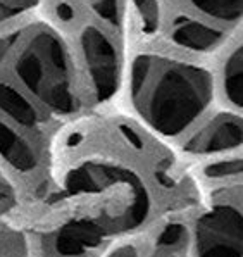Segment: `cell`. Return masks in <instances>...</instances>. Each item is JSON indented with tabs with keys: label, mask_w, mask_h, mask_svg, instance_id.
I'll use <instances>...</instances> for the list:
<instances>
[{
	"label": "cell",
	"mask_w": 243,
	"mask_h": 257,
	"mask_svg": "<svg viewBox=\"0 0 243 257\" xmlns=\"http://www.w3.org/2000/svg\"><path fill=\"white\" fill-rule=\"evenodd\" d=\"M222 90L229 104L240 109L243 104V54L240 45L229 54L224 62Z\"/></svg>",
	"instance_id": "cell-11"
},
{
	"label": "cell",
	"mask_w": 243,
	"mask_h": 257,
	"mask_svg": "<svg viewBox=\"0 0 243 257\" xmlns=\"http://www.w3.org/2000/svg\"><path fill=\"white\" fill-rule=\"evenodd\" d=\"M86 231L76 226L57 230L45 242L47 257H88L92 238H86Z\"/></svg>",
	"instance_id": "cell-9"
},
{
	"label": "cell",
	"mask_w": 243,
	"mask_h": 257,
	"mask_svg": "<svg viewBox=\"0 0 243 257\" xmlns=\"http://www.w3.org/2000/svg\"><path fill=\"white\" fill-rule=\"evenodd\" d=\"M37 4L38 0H0V25L28 13Z\"/></svg>",
	"instance_id": "cell-15"
},
{
	"label": "cell",
	"mask_w": 243,
	"mask_h": 257,
	"mask_svg": "<svg viewBox=\"0 0 243 257\" xmlns=\"http://www.w3.org/2000/svg\"><path fill=\"white\" fill-rule=\"evenodd\" d=\"M107 257H138V248L135 245H123L114 248Z\"/></svg>",
	"instance_id": "cell-16"
},
{
	"label": "cell",
	"mask_w": 243,
	"mask_h": 257,
	"mask_svg": "<svg viewBox=\"0 0 243 257\" xmlns=\"http://www.w3.org/2000/svg\"><path fill=\"white\" fill-rule=\"evenodd\" d=\"M92 2H93V4H95V2H99V0H92Z\"/></svg>",
	"instance_id": "cell-19"
},
{
	"label": "cell",
	"mask_w": 243,
	"mask_h": 257,
	"mask_svg": "<svg viewBox=\"0 0 243 257\" xmlns=\"http://www.w3.org/2000/svg\"><path fill=\"white\" fill-rule=\"evenodd\" d=\"M203 175L209 180H229L241 176V159H224L209 164L203 169Z\"/></svg>",
	"instance_id": "cell-13"
},
{
	"label": "cell",
	"mask_w": 243,
	"mask_h": 257,
	"mask_svg": "<svg viewBox=\"0 0 243 257\" xmlns=\"http://www.w3.org/2000/svg\"><path fill=\"white\" fill-rule=\"evenodd\" d=\"M241 117L234 114H219L203 124L185 144V150L197 156L226 152L241 147Z\"/></svg>",
	"instance_id": "cell-5"
},
{
	"label": "cell",
	"mask_w": 243,
	"mask_h": 257,
	"mask_svg": "<svg viewBox=\"0 0 243 257\" xmlns=\"http://www.w3.org/2000/svg\"><path fill=\"white\" fill-rule=\"evenodd\" d=\"M195 9L215 21L234 23L241 18V0H190Z\"/></svg>",
	"instance_id": "cell-12"
},
{
	"label": "cell",
	"mask_w": 243,
	"mask_h": 257,
	"mask_svg": "<svg viewBox=\"0 0 243 257\" xmlns=\"http://www.w3.org/2000/svg\"><path fill=\"white\" fill-rule=\"evenodd\" d=\"M171 38L176 45L183 47V49L205 52V50H210L215 45H219L222 33L215 28L202 25L193 19L178 18L171 28Z\"/></svg>",
	"instance_id": "cell-6"
},
{
	"label": "cell",
	"mask_w": 243,
	"mask_h": 257,
	"mask_svg": "<svg viewBox=\"0 0 243 257\" xmlns=\"http://www.w3.org/2000/svg\"><path fill=\"white\" fill-rule=\"evenodd\" d=\"M0 112L26 130H35L40 124L38 110L25 95L19 93L9 83H0Z\"/></svg>",
	"instance_id": "cell-8"
},
{
	"label": "cell",
	"mask_w": 243,
	"mask_h": 257,
	"mask_svg": "<svg viewBox=\"0 0 243 257\" xmlns=\"http://www.w3.org/2000/svg\"><path fill=\"white\" fill-rule=\"evenodd\" d=\"M81 50L90 83L99 102L114 97L119 86V54L114 42L97 26L81 31Z\"/></svg>",
	"instance_id": "cell-4"
},
{
	"label": "cell",
	"mask_w": 243,
	"mask_h": 257,
	"mask_svg": "<svg viewBox=\"0 0 243 257\" xmlns=\"http://www.w3.org/2000/svg\"><path fill=\"white\" fill-rule=\"evenodd\" d=\"M0 157L21 173H31L38 164L31 145L4 121H0Z\"/></svg>",
	"instance_id": "cell-7"
},
{
	"label": "cell",
	"mask_w": 243,
	"mask_h": 257,
	"mask_svg": "<svg viewBox=\"0 0 243 257\" xmlns=\"http://www.w3.org/2000/svg\"><path fill=\"white\" fill-rule=\"evenodd\" d=\"M145 31L152 33L159 25V2L157 0H133Z\"/></svg>",
	"instance_id": "cell-14"
},
{
	"label": "cell",
	"mask_w": 243,
	"mask_h": 257,
	"mask_svg": "<svg viewBox=\"0 0 243 257\" xmlns=\"http://www.w3.org/2000/svg\"><path fill=\"white\" fill-rule=\"evenodd\" d=\"M190 233L183 223H169L160 230L152 247L150 257H186Z\"/></svg>",
	"instance_id": "cell-10"
},
{
	"label": "cell",
	"mask_w": 243,
	"mask_h": 257,
	"mask_svg": "<svg viewBox=\"0 0 243 257\" xmlns=\"http://www.w3.org/2000/svg\"><path fill=\"white\" fill-rule=\"evenodd\" d=\"M212 98V78L186 62L140 55L131 69V100L159 135L176 137L200 117Z\"/></svg>",
	"instance_id": "cell-1"
},
{
	"label": "cell",
	"mask_w": 243,
	"mask_h": 257,
	"mask_svg": "<svg viewBox=\"0 0 243 257\" xmlns=\"http://www.w3.org/2000/svg\"><path fill=\"white\" fill-rule=\"evenodd\" d=\"M13 200V192H11V187L2 176H0V205H7Z\"/></svg>",
	"instance_id": "cell-17"
},
{
	"label": "cell",
	"mask_w": 243,
	"mask_h": 257,
	"mask_svg": "<svg viewBox=\"0 0 243 257\" xmlns=\"http://www.w3.org/2000/svg\"><path fill=\"white\" fill-rule=\"evenodd\" d=\"M13 45H14V37H2L0 38V62L6 59V55L9 54V50Z\"/></svg>",
	"instance_id": "cell-18"
},
{
	"label": "cell",
	"mask_w": 243,
	"mask_h": 257,
	"mask_svg": "<svg viewBox=\"0 0 243 257\" xmlns=\"http://www.w3.org/2000/svg\"><path fill=\"white\" fill-rule=\"evenodd\" d=\"M14 69L23 85L47 109L73 114L80 105L74 74L64 43L49 28H38L18 52Z\"/></svg>",
	"instance_id": "cell-2"
},
{
	"label": "cell",
	"mask_w": 243,
	"mask_h": 257,
	"mask_svg": "<svg viewBox=\"0 0 243 257\" xmlns=\"http://www.w3.org/2000/svg\"><path fill=\"white\" fill-rule=\"evenodd\" d=\"M198 257H241V212L229 202L214 204L195 228Z\"/></svg>",
	"instance_id": "cell-3"
}]
</instances>
